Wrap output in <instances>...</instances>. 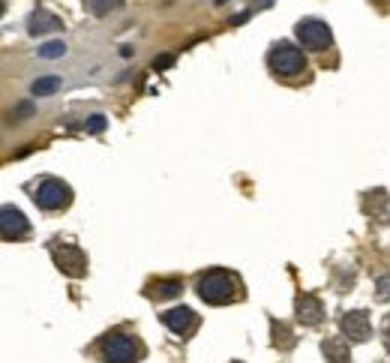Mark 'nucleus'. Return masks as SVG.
Instances as JSON below:
<instances>
[{"label": "nucleus", "instance_id": "15", "mask_svg": "<svg viewBox=\"0 0 390 363\" xmlns=\"http://www.w3.org/2000/svg\"><path fill=\"white\" fill-rule=\"evenodd\" d=\"M57 87H61V78H57V76H46V78H36L31 91H34L36 96H48V93L57 91Z\"/></svg>", "mask_w": 390, "mask_h": 363}, {"label": "nucleus", "instance_id": "1", "mask_svg": "<svg viewBox=\"0 0 390 363\" xmlns=\"http://www.w3.org/2000/svg\"><path fill=\"white\" fill-rule=\"evenodd\" d=\"M237 288H240L237 280L231 277V273H225V270H210V273H205V277L198 280V295H201V300L213 303V307H222V303L237 300V297H240Z\"/></svg>", "mask_w": 390, "mask_h": 363}, {"label": "nucleus", "instance_id": "3", "mask_svg": "<svg viewBox=\"0 0 390 363\" xmlns=\"http://www.w3.org/2000/svg\"><path fill=\"white\" fill-rule=\"evenodd\" d=\"M34 201H36V208H42V210H61V208H66L72 201V190L63 180L48 178V180H42L36 186Z\"/></svg>", "mask_w": 390, "mask_h": 363}, {"label": "nucleus", "instance_id": "8", "mask_svg": "<svg viewBox=\"0 0 390 363\" xmlns=\"http://www.w3.org/2000/svg\"><path fill=\"white\" fill-rule=\"evenodd\" d=\"M163 324L171 333H178V337H190V333L198 327V315L190 307H175V310L163 312Z\"/></svg>", "mask_w": 390, "mask_h": 363}, {"label": "nucleus", "instance_id": "2", "mask_svg": "<svg viewBox=\"0 0 390 363\" xmlns=\"http://www.w3.org/2000/svg\"><path fill=\"white\" fill-rule=\"evenodd\" d=\"M144 354V345L135 337H126V333H108L103 339V357L108 363H135Z\"/></svg>", "mask_w": 390, "mask_h": 363}, {"label": "nucleus", "instance_id": "22", "mask_svg": "<svg viewBox=\"0 0 390 363\" xmlns=\"http://www.w3.org/2000/svg\"><path fill=\"white\" fill-rule=\"evenodd\" d=\"M384 345H387V352H390V324H387V330H384Z\"/></svg>", "mask_w": 390, "mask_h": 363}, {"label": "nucleus", "instance_id": "21", "mask_svg": "<svg viewBox=\"0 0 390 363\" xmlns=\"http://www.w3.org/2000/svg\"><path fill=\"white\" fill-rule=\"evenodd\" d=\"M171 61H175V57H156L153 69H165V66H171Z\"/></svg>", "mask_w": 390, "mask_h": 363}, {"label": "nucleus", "instance_id": "6", "mask_svg": "<svg viewBox=\"0 0 390 363\" xmlns=\"http://www.w3.org/2000/svg\"><path fill=\"white\" fill-rule=\"evenodd\" d=\"M297 39L303 42V48H312V51L327 48L330 46V27L319 19H303L297 24Z\"/></svg>", "mask_w": 390, "mask_h": 363}, {"label": "nucleus", "instance_id": "5", "mask_svg": "<svg viewBox=\"0 0 390 363\" xmlns=\"http://www.w3.org/2000/svg\"><path fill=\"white\" fill-rule=\"evenodd\" d=\"M51 255H54V265L61 267L66 277H84V270H88V255H84L76 243H54Z\"/></svg>", "mask_w": 390, "mask_h": 363}, {"label": "nucleus", "instance_id": "9", "mask_svg": "<svg viewBox=\"0 0 390 363\" xmlns=\"http://www.w3.org/2000/svg\"><path fill=\"white\" fill-rule=\"evenodd\" d=\"M339 327H342V333H345V337H349L351 342H366L369 333H372L366 312H360V310H357V312H345L342 322H339Z\"/></svg>", "mask_w": 390, "mask_h": 363}, {"label": "nucleus", "instance_id": "4", "mask_svg": "<svg viewBox=\"0 0 390 363\" xmlns=\"http://www.w3.org/2000/svg\"><path fill=\"white\" fill-rule=\"evenodd\" d=\"M267 61H270V69L277 72V76H297V72H303V66H307L303 51H297L292 42H279V46H273Z\"/></svg>", "mask_w": 390, "mask_h": 363}, {"label": "nucleus", "instance_id": "13", "mask_svg": "<svg viewBox=\"0 0 390 363\" xmlns=\"http://www.w3.org/2000/svg\"><path fill=\"white\" fill-rule=\"evenodd\" d=\"M387 205H390V198H387V193L384 190H372V193H366V198H364V210L369 213V216H387Z\"/></svg>", "mask_w": 390, "mask_h": 363}, {"label": "nucleus", "instance_id": "12", "mask_svg": "<svg viewBox=\"0 0 390 363\" xmlns=\"http://www.w3.org/2000/svg\"><path fill=\"white\" fill-rule=\"evenodd\" d=\"M322 352H324L327 363H351V348H349V342L339 339V337H334V339H324Z\"/></svg>", "mask_w": 390, "mask_h": 363}, {"label": "nucleus", "instance_id": "17", "mask_svg": "<svg viewBox=\"0 0 390 363\" xmlns=\"http://www.w3.org/2000/svg\"><path fill=\"white\" fill-rule=\"evenodd\" d=\"M120 4H123V0H88V6H91L93 16H106V12L118 9Z\"/></svg>", "mask_w": 390, "mask_h": 363}, {"label": "nucleus", "instance_id": "16", "mask_svg": "<svg viewBox=\"0 0 390 363\" xmlns=\"http://www.w3.org/2000/svg\"><path fill=\"white\" fill-rule=\"evenodd\" d=\"M273 342H277L279 348H292V345H294V339H292V333H288V327L279 324V322H273Z\"/></svg>", "mask_w": 390, "mask_h": 363}, {"label": "nucleus", "instance_id": "18", "mask_svg": "<svg viewBox=\"0 0 390 363\" xmlns=\"http://www.w3.org/2000/svg\"><path fill=\"white\" fill-rule=\"evenodd\" d=\"M66 46L63 42H46V46L39 48V57H46V61H54V57H63Z\"/></svg>", "mask_w": 390, "mask_h": 363}, {"label": "nucleus", "instance_id": "10", "mask_svg": "<svg viewBox=\"0 0 390 363\" xmlns=\"http://www.w3.org/2000/svg\"><path fill=\"white\" fill-rule=\"evenodd\" d=\"M294 310H297V318H300L303 324H319L322 315H324L322 300L315 297V295H300L297 303H294Z\"/></svg>", "mask_w": 390, "mask_h": 363}, {"label": "nucleus", "instance_id": "20", "mask_svg": "<svg viewBox=\"0 0 390 363\" xmlns=\"http://www.w3.org/2000/svg\"><path fill=\"white\" fill-rule=\"evenodd\" d=\"M84 126H88L91 133H103V129H106V118H103V114H93V118H88V123H84Z\"/></svg>", "mask_w": 390, "mask_h": 363}, {"label": "nucleus", "instance_id": "19", "mask_svg": "<svg viewBox=\"0 0 390 363\" xmlns=\"http://www.w3.org/2000/svg\"><path fill=\"white\" fill-rule=\"evenodd\" d=\"M375 292H379V300H390V277L375 280Z\"/></svg>", "mask_w": 390, "mask_h": 363}, {"label": "nucleus", "instance_id": "7", "mask_svg": "<svg viewBox=\"0 0 390 363\" xmlns=\"http://www.w3.org/2000/svg\"><path fill=\"white\" fill-rule=\"evenodd\" d=\"M0 228H4L6 240H21V237L31 235V223H27V216L12 205H6L4 210H0Z\"/></svg>", "mask_w": 390, "mask_h": 363}, {"label": "nucleus", "instance_id": "14", "mask_svg": "<svg viewBox=\"0 0 390 363\" xmlns=\"http://www.w3.org/2000/svg\"><path fill=\"white\" fill-rule=\"evenodd\" d=\"M183 292V282L180 280H160L150 285V295L160 297V300H168V297H178Z\"/></svg>", "mask_w": 390, "mask_h": 363}, {"label": "nucleus", "instance_id": "11", "mask_svg": "<svg viewBox=\"0 0 390 363\" xmlns=\"http://www.w3.org/2000/svg\"><path fill=\"white\" fill-rule=\"evenodd\" d=\"M61 27H63V21L48 9H36L31 21H27V31L31 34H48V31H61Z\"/></svg>", "mask_w": 390, "mask_h": 363}]
</instances>
